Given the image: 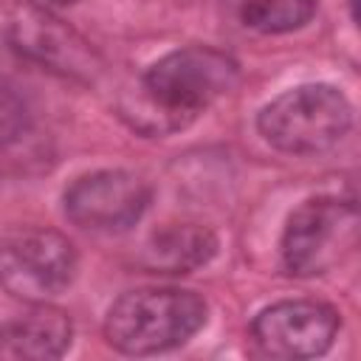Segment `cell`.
Instances as JSON below:
<instances>
[{"mask_svg":"<svg viewBox=\"0 0 361 361\" xmlns=\"http://www.w3.org/2000/svg\"><path fill=\"white\" fill-rule=\"evenodd\" d=\"M65 214L87 231H124L149 206V186L127 169H96L71 180L62 195Z\"/></svg>","mask_w":361,"mask_h":361,"instance_id":"52a82bcc","label":"cell"},{"mask_svg":"<svg viewBox=\"0 0 361 361\" xmlns=\"http://www.w3.org/2000/svg\"><path fill=\"white\" fill-rule=\"evenodd\" d=\"M237 62L209 45H186L152 62L138 85L121 96V116L144 135L189 127L203 110L234 90Z\"/></svg>","mask_w":361,"mask_h":361,"instance_id":"6da1fadb","label":"cell"},{"mask_svg":"<svg viewBox=\"0 0 361 361\" xmlns=\"http://www.w3.org/2000/svg\"><path fill=\"white\" fill-rule=\"evenodd\" d=\"M28 110L25 104L0 85V144H14L28 133Z\"/></svg>","mask_w":361,"mask_h":361,"instance_id":"7c38bea8","label":"cell"},{"mask_svg":"<svg viewBox=\"0 0 361 361\" xmlns=\"http://www.w3.org/2000/svg\"><path fill=\"white\" fill-rule=\"evenodd\" d=\"M79 259L73 243L51 228L0 234V288L28 305L51 302L71 288Z\"/></svg>","mask_w":361,"mask_h":361,"instance_id":"8992f818","label":"cell"},{"mask_svg":"<svg viewBox=\"0 0 361 361\" xmlns=\"http://www.w3.org/2000/svg\"><path fill=\"white\" fill-rule=\"evenodd\" d=\"M353 127L350 99L324 82L296 85L259 110L257 130L279 152L316 155L333 149Z\"/></svg>","mask_w":361,"mask_h":361,"instance_id":"3957f363","label":"cell"},{"mask_svg":"<svg viewBox=\"0 0 361 361\" xmlns=\"http://www.w3.org/2000/svg\"><path fill=\"white\" fill-rule=\"evenodd\" d=\"M45 3H56V6H73L76 0H45Z\"/></svg>","mask_w":361,"mask_h":361,"instance_id":"4fadbf2b","label":"cell"},{"mask_svg":"<svg viewBox=\"0 0 361 361\" xmlns=\"http://www.w3.org/2000/svg\"><path fill=\"white\" fill-rule=\"evenodd\" d=\"M358 243V209L341 197H310L296 206L282 231V265L293 276L333 271Z\"/></svg>","mask_w":361,"mask_h":361,"instance_id":"5b68a950","label":"cell"},{"mask_svg":"<svg viewBox=\"0 0 361 361\" xmlns=\"http://www.w3.org/2000/svg\"><path fill=\"white\" fill-rule=\"evenodd\" d=\"M341 319L338 310L316 299H285L257 313L251 333L262 353L274 358H316L324 355Z\"/></svg>","mask_w":361,"mask_h":361,"instance_id":"ba28073f","label":"cell"},{"mask_svg":"<svg viewBox=\"0 0 361 361\" xmlns=\"http://www.w3.org/2000/svg\"><path fill=\"white\" fill-rule=\"evenodd\" d=\"M0 37L20 56L76 82H96L104 62L73 25L34 0L0 3Z\"/></svg>","mask_w":361,"mask_h":361,"instance_id":"277c9868","label":"cell"},{"mask_svg":"<svg viewBox=\"0 0 361 361\" xmlns=\"http://www.w3.org/2000/svg\"><path fill=\"white\" fill-rule=\"evenodd\" d=\"M237 20L259 34H288L302 28L319 0H228Z\"/></svg>","mask_w":361,"mask_h":361,"instance_id":"8fae6325","label":"cell"},{"mask_svg":"<svg viewBox=\"0 0 361 361\" xmlns=\"http://www.w3.org/2000/svg\"><path fill=\"white\" fill-rule=\"evenodd\" d=\"M206 302L180 288H135L104 316V338L124 355H158L186 344L206 324Z\"/></svg>","mask_w":361,"mask_h":361,"instance_id":"7a4b0ae2","label":"cell"},{"mask_svg":"<svg viewBox=\"0 0 361 361\" xmlns=\"http://www.w3.org/2000/svg\"><path fill=\"white\" fill-rule=\"evenodd\" d=\"M73 324L48 302L34 305L28 313L0 322V358L8 361H51L68 353Z\"/></svg>","mask_w":361,"mask_h":361,"instance_id":"9c48e42d","label":"cell"},{"mask_svg":"<svg viewBox=\"0 0 361 361\" xmlns=\"http://www.w3.org/2000/svg\"><path fill=\"white\" fill-rule=\"evenodd\" d=\"M217 254V237L200 223H166L141 251V265L155 274H189Z\"/></svg>","mask_w":361,"mask_h":361,"instance_id":"30bf717a","label":"cell"}]
</instances>
